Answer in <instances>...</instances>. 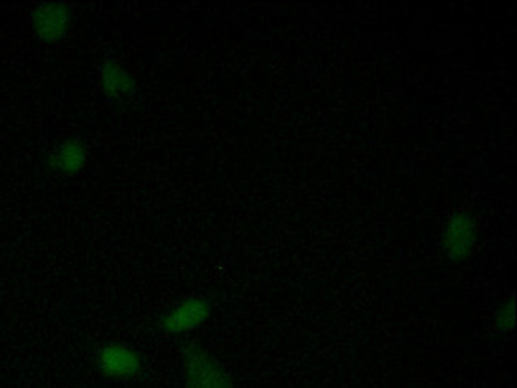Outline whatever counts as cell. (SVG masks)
<instances>
[{
    "label": "cell",
    "instance_id": "cell-1",
    "mask_svg": "<svg viewBox=\"0 0 517 388\" xmlns=\"http://www.w3.org/2000/svg\"><path fill=\"white\" fill-rule=\"evenodd\" d=\"M182 369L185 388H234L230 374L198 344L183 349Z\"/></svg>",
    "mask_w": 517,
    "mask_h": 388
},
{
    "label": "cell",
    "instance_id": "cell-2",
    "mask_svg": "<svg viewBox=\"0 0 517 388\" xmlns=\"http://www.w3.org/2000/svg\"><path fill=\"white\" fill-rule=\"evenodd\" d=\"M72 12L66 4L48 2L31 12L32 34L43 43H58L66 39L72 29Z\"/></svg>",
    "mask_w": 517,
    "mask_h": 388
},
{
    "label": "cell",
    "instance_id": "cell-3",
    "mask_svg": "<svg viewBox=\"0 0 517 388\" xmlns=\"http://www.w3.org/2000/svg\"><path fill=\"white\" fill-rule=\"evenodd\" d=\"M142 358L133 347L123 342H109L99 349L98 368L102 376L112 381H129L142 371Z\"/></svg>",
    "mask_w": 517,
    "mask_h": 388
},
{
    "label": "cell",
    "instance_id": "cell-4",
    "mask_svg": "<svg viewBox=\"0 0 517 388\" xmlns=\"http://www.w3.org/2000/svg\"><path fill=\"white\" fill-rule=\"evenodd\" d=\"M212 315V306L203 296H193L172 307L161 317L158 326L168 334H183L198 330Z\"/></svg>",
    "mask_w": 517,
    "mask_h": 388
},
{
    "label": "cell",
    "instance_id": "cell-5",
    "mask_svg": "<svg viewBox=\"0 0 517 388\" xmlns=\"http://www.w3.org/2000/svg\"><path fill=\"white\" fill-rule=\"evenodd\" d=\"M478 242V229L468 214H455L449 220L444 233V249L452 260L460 261L470 257Z\"/></svg>",
    "mask_w": 517,
    "mask_h": 388
},
{
    "label": "cell",
    "instance_id": "cell-6",
    "mask_svg": "<svg viewBox=\"0 0 517 388\" xmlns=\"http://www.w3.org/2000/svg\"><path fill=\"white\" fill-rule=\"evenodd\" d=\"M88 147L83 140L77 137L63 140L55 152L51 153L50 164L53 171L58 174L66 175V177H74L80 174L88 164Z\"/></svg>",
    "mask_w": 517,
    "mask_h": 388
},
{
    "label": "cell",
    "instance_id": "cell-7",
    "mask_svg": "<svg viewBox=\"0 0 517 388\" xmlns=\"http://www.w3.org/2000/svg\"><path fill=\"white\" fill-rule=\"evenodd\" d=\"M99 83H101L102 94L113 101L126 99L136 93V78L115 59H109L102 64Z\"/></svg>",
    "mask_w": 517,
    "mask_h": 388
},
{
    "label": "cell",
    "instance_id": "cell-8",
    "mask_svg": "<svg viewBox=\"0 0 517 388\" xmlns=\"http://www.w3.org/2000/svg\"><path fill=\"white\" fill-rule=\"evenodd\" d=\"M514 322H516V306H514V301H510L498 309L497 315H495V325L498 330L505 333V331L513 330Z\"/></svg>",
    "mask_w": 517,
    "mask_h": 388
}]
</instances>
